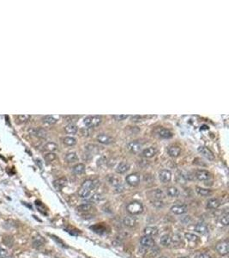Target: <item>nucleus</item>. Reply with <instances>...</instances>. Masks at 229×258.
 <instances>
[{
	"label": "nucleus",
	"mask_w": 229,
	"mask_h": 258,
	"mask_svg": "<svg viewBox=\"0 0 229 258\" xmlns=\"http://www.w3.org/2000/svg\"><path fill=\"white\" fill-rule=\"evenodd\" d=\"M94 187H95V182H93L92 180H89V179L85 180L80 187L79 191H78V195L83 199L88 198L89 196H90Z\"/></svg>",
	"instance_id": "obj_1"
},
{
	"label": "nucleus",
	"mask_w": 229,
	"mask_h": 258,
	"mask_svg": "<svg viewBox=\"0 0 229 258\" xmlns=\"http://www.w3.org/2000/svg\"><path fill=\"white\" fill-rule=\"evenodd\" d=\"M126 211L132 216L138 215L140 213H143V206L139 201H131V202L128 203V205L126 206Z\"/></svg>",
	"instance_id": "obj_2"
},
{
	"label": "nucleus",
	"mask_w": 229,
	"mask_h": 258,
	"mask_svg": "<svg viewBox=\"0 0 229 258\" xmlns=\"http://www.w3.org/2000/svg\"><path fill=\"white\" fill-rule=\"evenodd\" d=\"M83 123H84V125L88 128L97 127L101 123V117L97 116V115L86 117L83 120Z\"/></svg>",
	"instance_id": "obj_3"
},
{
	"label": "nucleus",
	"mask_w": 229,
	"mask_h": 258,
	"mask_svg": "<svg viewBox=\"0 0 229 258\" xmlns=\"http://www.w3.org/2000/svg\"><path fill=\"white\" fill-rule=\"evenodd\" d=\"M126 148H127V150H128L129 152H131V153L136 154V153H139V152L142 151V149H143V144L140 143L139 141H136V140L130 141L127 144Z\"/></svg>",
	"instance_id": "obj_4"
},
{
	"label": "nucleus",
	"mask_w": 229,
	"mask_h": 258,
	"mask_svg": "<svg viewBox=\"0 0 229 258\" xmlns=\"http://www.w3.org/2000/svg\"><path fill=\"white\" fill-rule=\"evenodd\" d=\"M108 182H110L111 185H113V186L115 187L116 191L118 193H121L124 191L125 187H124L122 182H121V181H120L118 177H114V176H110V177H108Z\"/></svg>",
	"instance_id": "obj_5"
},
{
	"label": "nucleus",
	"mask_w": 229,
	"mask_h": 258,
	"mask_svg": "<svg viewBox=\"0 0 229 258\" xmlns=\"http://www.w3.org/2000/svg\"><path fill=\"white\" fill-rule=\"evenodd\" d=\"M215 249L217 252L221 256H226L228 254V241L226 239L223 241H221L216 244Z\"/></svg>",
	"instance_id": "obj_6"
},
{
	"label": "nucleus",
	"mask_w": 229,
	"mask_h": 258,
	"mask_svg": "<svg viewBox=\"0 0 229 258\" xmlns=\"http://www.w3.org/2000/svg\"><path fill=\"white\" fill-rule=\"evenodd\" d=\"M125 181L130 186H132V187L137 186L140 182V176L137 173L130 174V175L125 177Z\"/></svg>",
	"instance_id": "obj_7"
},
{
	"label": "nucleus",
	"mask_w": 229,
	"mask_h": 258,
	"mask_svg": "<svg viewBox=\"0 0 229 258\" xmlns=\"http://www.w3.org/2000/svg\"><path fill=\"white\" fill-rule=\"evenodd\" d=\"M211 173H209L207 170H198L196 172V178L197 180H199L201 182H206L209 181V179L211 178Z\"/></svg>",
	"instance_id": "obj_8"
},
{
	"label": "nucleus",
	"mask_w": 229,
	"mask_h": 258,
	"mask_svg": "<svg viewBox=\"0 0 229 258\" xmlns=\"http://www.w3.org/2000/svg\"><path fill=\"white\" fill-rule=\"evenodd\" d=\"M171 212L177 215H182L187 212V207L184 204H176L171 208Z\"/></svg>",
	"instance_id": "obj_9"
},
{
	"label": "nucleus",
	"mask_w": 229,
	"mask_h": 258,
	"mask_svg": "<svg viewBox=\"0 0 229 258\" xmlns=\"http://www.w3.org/2000/svg\"><path fill=\"white\" fill-rule=\"evenodd\" d=\"M140 243L141 245L145 249L151 248L154 246V238L150 236H143V238L140 239Z\"/></svg>",
	"instance_id": "obj_10"
},
{
	"label": "nucleus",
	"mask_w": 229,
	"mask_h": 258,
	"mask_svg": "<svg viewBox=\"0 0 229 258\" xmlns=\"http://www.w3.org/2000/svg\"><path fill=\"white\" fill-rule=\"evenodd\" d=\"M160 181L163 183H167L172 179V173L167 170H162L159 172Z\"/></svg>",
	"instance_id": "obj_11"
},
{
	"label": "nucleus",
	"mask_w": 229,
	"mask_h": 258,
	"mask_svg": "<svg viewBox=\"0 0 229 258\" xmlns=\"http://www.w3.org/2000/svg\"><path fill=\"white\" fill-rule=\"evenodd\" d=\"M96 139L99 143L104 144V145H109V144L113 142V138L108 135V134H106V133L99 134L98 136L96 137Z\"/></svg>",
	"instance_id": "obj_12"
},
{
	"label": "nucleus",
	"mask_w": 229,
	"mask_h": 258,
	"mask_svg": "<svg viewBox=\"0 0 229 258\" xmlns=\"http://www.w3.org/2000/svg\"><path fill=\"white\" fill-rule=\"evenodd\" d=\"M198 152H199L204 157L208 158L209 160H214V154H213V152H211L209 149H208L207 147L200 146L199 148H198Z\"/></svg>",
	"instance_id": "obj_13"
},
{
	"label": "nucleus",
	"mask_w": 229,
	"mask_h": 258,
	"mask_svg": "<svg viewBox=\"0 0 229 258\" xmlns=\"http://www.w3.org/2000/svg\"><path fill=\"white\" fill-rule=\"evenodd\" d=\"M155 132L158 136L162 138V139H170V138L173 137L172 132L168 129H167V128H158L155 131Z\"/></svg>",
	"instance_id": "obj_14"
},
{
	"label": "nucleus",
	"mask_w": 229,
	"mask_h": 258,
	"mask_svg": "<svg viewBox=\"0 0 229 258\" xmlns=\"http://www.w3.org/2000/svg\"><path fill=\"white\" fill-rule=\"evenodd\" d=\"M194 230L196 232L200 233V234H207L209 232V228L207 226V225L203 222L197 223L195 225Z\"/></svg>",
	"instance_id": "obj_15"
},
{
	"label": "nucleus",
	"mask_w": 229,
	"mask_h": 258,
	"mask_svg": "<svg viewBox=\"0 0 229 258\" xmlns=\"http://www.w3.org/2000/svg\"><path fill=\"white\" fill-rule=\"evenodd\" d=\"M136 218L133 216H127L124 218L123 220V224L125 225L126 227L133 228L136 225Z\"/></svg>",
	"instance_id": "obj_16"
},
{
	"label": "nucleus",
	"mask_w": 229,
	"mask_h": 258,
	"mask_svg": "<svg viewBox=\"0 0 229 258\" xmlns=\"http://www.w3.org/2000/svg\"><path fill=\"white\" fill-rule=\"evenodd\" d=\"M220 205H221V202H220V201L217 198H212V199H209V201H208L206 208H208V209L214 210V209H217V208H219Z\"/></svg>",
	"instance_id": "obj_17"
},
{
	"label": "nucleus",
	"mask_w": 229,
	"mask_h": 258,
	"mask_svg": "<svg viewBox=\"0 0 229 258\" xmlns=\"http://www.w3.org/2000/svg\"><path fill=\"white\" fill-rule=\"evenodd\" d=\"M29 132L31 134H33L36 137H39V138H45L47 136L46 131L42 129V128H33V129H30Z\"/></svg>",
	"instance_id": "obj_18"
},
{
	"label": "nucleus",
	"mask_w": 229,
	"mask_h": 258,
	"mask_svg": "<svg viewBox=\"0 0 229 258\" xmlns=\"http://www.w3.org/2000/svg\"><path fill=\"white\" fill-rule=\"evenodd\" d=\"M156 154V149L154 147H148L145 148L144 150L142 152V155L144 157L147 158H151Z\"/></svg>",
	"instance_id": "obj_19"
},
{
	"label": "nucleus",
	"mask_w": 229,
	"mask_h": 258,
	"mask_svg": "<svg viewBox=\"0 0 229 258\" xmlns=\"http://www.w3.org/2000/svg\"><path fill=\"white\" fill-rule=\"evenodd\" d=\"M160 243L164 247H169L172 243V238L169 234H165L160 239Z\"/></svg>",
	"instance_id": "obj_20"
},
{
	"label": "nucleus",
	"mask_w": 229,
	"mask_h": 258,
	"mask_svg": "<svg viewBox=\"0 0 229 258\" xmlns=\"http://www.w3.org/2000/svg\"><path fill=\"white\" fill-rule=\"evenodd\" d=\"M159 232L158 228L155 226H148L144 229L145 236H150V237H154Z\"/></svg>",
	"instance_id": "obj_21"
},
{
	"label": "nucleus",
	"mask_w": 229,
	"mask_h": 258,
	"mask_svg": "<svg viewBox=\"0 0 229 258\" xmlns=\"http://www.w3.org/2000/svg\"><path fill=\"white\" fill-rule=\"evenodd\" d=\"M130 169V165L128 163L126 162H122L119 163V165L117 166V169H116V171L120 174H125L126 172L129 170Z\"/></svg>",
	"instance_id": "obj_22"
},
{
	"label": "nucleus",
	"mask_w": 229,
	"mask_h": 258,
	"mask_svg": "<svg viewBox=\"0 0 229 258\" xmlns=\"http://www.w3.org/2000/svg\"><path fill=\"white\" fill-rule=\"evenodd\" d=\"M66 182H67V181H66L65 178H59V179L55 180L54 182H53V186H54V187L57 190L60 191L66 185Z\"/></svg>",
	"instance_id": "obj_23"
},
{
	"label": "nucleus",
	"mask_w": 229,
	"mask_h": 258,
	"mask_svg": "<svg viewBox=\"0 0 229 258\" xmlns=\"http://www.w3.org/2000/svg\"><path fill=\"white\" fill-rule=\"evenodd\" d=\"M167 152H168V154H169L171 157H176L180 155V153H181V149H180L179 146H170L169 148H168Z\"/></svg>",
	"instance_id": "obj_24"
},
{
	"label": "nucleus",
	"mask_w": 229,
	"mask_h": 258,
	"mask_svg": "<svg viewBox=\"0 0 229 258\" xmlns=\"http://www.w3.org/2000/svg\"><path fill=\"white\" fill-rule=\"evenodd\" d=\"M92 208H93V206H92L91 203H83V204L78 206L76 208V210L78 212H81V213H88Z\"/></svg>",
	"instance_id": "obj_25"
},
{
	"label": "nucleus",
	"mask_w": 229,
	"mask_h": 258,
	"mask_svg": "<svg viewBox=\"0 0 229 258\" xmlns=\"http://www.w3.org/2000/svg\"><path fill=\"white\" fill-rule=\"evenodd\" d=\"M65 159L67 163H75L78 161V157L76 152H69L65 156Z\"/></svg>",
	"instance_id": "obj_26"
},
{
	"label": "nucleus",
	"mask_w": 229,
	"mask_h": 258,
	"mask_svg": "<svg viewBox=\"0 0 229 258\" xmlns=\"http://www.w3.org/2000/svg\"><path fill=\"white\" fill-rule=\"evenodd\" d=\"M196 192L197 193L201 196L204 197H207V196H210L212 194V191L210 189H207V188H203V187H196Z\"/></svg>",
	"instance_id": "obj_27"
},
{
	"label": "nucleus",
	"mask_w": 229,
	"mask_h": 258,
	"mask_svg": "<svg viewBox=\"0 0 229 258\" xmlns=\"http://www.w3.org/2000/svg\"><path fill=\"white\" fill-rule=\"evenodd\" d=\"M166 193H167V194L169 197H178L179 195V189L175 187H167V190H166Z\"/></svg>",
	"instance_id": "obj_28"
},
{
	"label": "nucleus",
	"mask_w": 229,
	"mask_h": 258,
	"mask_svg": "<svg viewBox=\"0 0 229 258\" xmlns=\"http://www.w3.org/2000/svg\"><path fill=\"white\" fill-rule=\"evenodd\" d=\"M58 120H59V116H53V115H46V116L43 117L42 119L43 122L48 125H53L58 122Z\"/></svg>",
	"instance_id": "obj_29"
},
{
	"label": "nucleus",
	"mask_w": 229,
	"mask_h": 258,
	"mask_svg": "<svg viewBox=\"0 0 229 258\" xmlns=\"http://www.w3.org/2000/svg\"><path fill=\"white\" fill-rule=\"evenodd\" d=\"M152 194H153V196H154L155 200L162 201V200H164L165 197H166V194H164V192H163L161 189H159V188L154 190V191L152 192Z\"/></svg>",
	"instance_id": "obj_30"
},
{
	"label": "nucleus",
	"mask_w": 229,
	"mask_h": 258,
	"mask_svg": "<svg viewBox=\"0 0 229 258\" xmlns=\"http://www.w3.org/2000/svg\"><path fill=\"white\" fill-rule=\"evenodd\" d=\"M72 171L75 175H82L85 171V165L83 163H78L72 168Z\"/></svg>",
	"instance_id": "obj_31"
},
{
	"label": "nucleus",
	"mask_w": 229,
	"mask_h": 258,
	"mask_svg": "<svg viewBox=\"0 0 229 258\" xmlns=\"http://www.w3.org/2000/svg\"><path fill=\"white\" fill-rule=\"evenodd\" d=\"M65 131L66 133L68 134H76L77 132V127L76 125L72 124V123H70L68 124L67 126H65Z\"/></svg>",
	"instance_id": "obj_32"
},
{
	"label": "nucleus",
	"mask_w": 229,
	"mask_h": 258,
	"mask_svg": "<svg viewBox=\"0 0 229 258\" xmlns=\"http://www.w3.org/2000/svg\"><path fill=\"white\" fill-rule=\"evenodd\" d=\"M57 149H58V145L55 144L54 142H48L44 146V150L50 152H54Z\"/></svg>",
	"instance_id": "obj_33"
},
{
	"label": "nucleus",
	"mask_w": 229,
	"mask_h": 258,
	"mask_svg": "<svg viewBox=\"0 0 229 258\" xmlns=\"http://www.w3.org/2000/svg\"><path fill=\"white\" fill-rule=\"evenodd\" d=\"M63 142L64 144L66 145V146H73L76 144V140L75 138L73 137H65L63 139Z\"/></svg>",
	"instance_id": "obj_34"
},
{
	"label": "nucleus",
	"mask_w": 229,
	"mask_h": 258,
	"mask_svg": "<svg viewBox=\"0 0 229 258\" xmlns=\"http://www.w3.org/2000/svg\"><path fill=\"white\" fill-rule=\"evenodd\" d=\"M220 223L224 225V226H227L229 225V214L227 213H223L221 218H220Z\"/></svg>",
	"instance_id": "obj_35"
},
{
	"label": "nucleus",
	"mask_w": 229,
	"mask_h": 258,
	"mask_svg": "<svg viewBox=\"0 0 229 258\" xmlns=\"http://www.w3.org/2000/svg\"><path fill=\"white\" fill-rule=\"evenodd\" d=\"M29 119L30 115H17V116H16V121H17V123H19V124L25 123V122H28Z\"/></svg>",
	"instance_id": "obj_36"
},
{
	"label": "nucleus",
	"mask_w": 229,
	"mask_h": 258,
	"mask_svg": "<svg viewBox=\"0 0 229 258\" xmlns=\"http://www.w3.org/2000/svg\"><path fill=\"white\" fill-rule=\"evenodd\" d=\"M184 238H186V240H188L190 242H197V241H198V237L197 235L193 234V233H185L184 234Z\"/></svg>",
	"instance_id": "obj_37"
},
{
	"label": "nucleus",
	"mask_w": 229,
	"mask_h": 258,
	"mask_svg": "<svg viewBox=\"0 0 229 258\" xmlns=\"http://www.w3.org/2000/svg\"><path fill=\"white\" fill-rule=\"evenodd\" d=\"M172 243H173L175 245H180L182 243V238L181 236L179 234H174L173 237L172 238Z\"/></svg>",
	"instance_id": "obj_38"
},
{
	"label": "nucleus",
	"mask_w": 229,
	"mask_h": 258,
	"mask_svg": "<svg viewBox=\"0 0 229 258\" xmlns=\"http://www.w3.org/2000/svg\"><path fill=\"white\" fill-rule=\"evenodd\" d=\"M56 157H57L56 154L52 153V152H49V153L45 155V160L46 162H52L56 159Z\"/></svg>",
	"instance_id": "obj_39"
},
{
	"label": "nucleus",
	"mask_w": 229,
	"mask_h": 258,
	"mask_svg": "<svg viewBox=\"0 0 229 258\" xmlns=\"http://www.w3.org/2000/svg\"><path fill=\"white\" fill-rule=\"evenodd\" d=\"M102 195L101 194H94L93 195H92V198H91V201H93V202H100V201H102Z\"/></svg>",
	"instance_id": "obj_40"
},
{
	"label": "nucleus",
	"mask_w": 229,
	"mask_h": 258,
	"mask_svg": "<svg viewBox=\"0 0 229 258\" xmlns=\"http://www.w3.org/2000/svg\"><path fill=\"white\" fill-rule=\"evenodd\" d=\"M152 205L154 206V208H158V209H160L164 207V203L162 202L161 201H159V200H155L154 201H152Z\"/></svg>",
	"instance_id": "obj_41"
},
{
	"label": "nucleus",
	"mask_w": 229,
	"mask_h": 258,
	"mask_svg": "<svg viewBox=\"0 0 229 258\" xmlns=\"http://www.w3.org/2000/svg\"><path fill=\"white\" fill-rule=\"evenodd\" d=\"M113 118H114L116 121L118 122H121V121H124L125 119L127 118V115H113Z\"/></svg>",
	"instance_id": "obj_42"
},
{
	"label": "nucleus",
	"mask_w": 229,
	"mask_h": 258,
	"mask_svg": "<svg viewBox=\"0 0 229 258\" xmlns=\"http://www.w3.org/2000/svg\"><path fill=\"white\" fill-rule=\"evenodd\" d=\"M8 255H10V254H9V252H8L6 249L0 247V258L6 256H8Z\"/></svg>",
	"instance_id": "obj_43"
},
{
	"label": "nucleus",
	"mask_w": 229,
	"mask_h": 258,
	"mask_svg": "<svg viewBox=\"0 0 229 258\" xmlns=\"http://www.w3.org/2000/svg\"><path fill=\"white\" fill-rule=\"evenodd\" d=\"M195 258H211V256L209 253L204 252V253H201L199 255H197Z\"/></svg>",
	"instance_id": "obj_44"
},
{
	"label": "nucleus",
	"mask_w": 229,
	"mask_h": 258,
	"mask_svg": "<svg viewBox=\"0 0 229 258\" xmlns=\"http://www.w3.org/2000/svg\"><path fill=\"white\" fill-rule=\"evenodd\" d=\"M141 120H142V117L139 116V115H133V116H131V122H141Z\"/></svg>",
	"instance_id": "obj_45"
},
{
	"label": "nucleus",
	"mask_w": 229,
	"mask_h": 258,
	"mask_svg": "<svg viewBox=\"0 0 229 258\" xmlns=\"http://www.w3.org/2000/svg\"><path fill=\"white\" fill-rule=\"evenodd\" d=\"M42 245H43V243L40 242V240H35L34 242V247H35V248H40Z\"/></svg>",
	"instance_id": "obj_46"
},
{
	"label": "nucleus",
	"mask_w": 229,
	"mask_h": 258,
	"mask_svg": "<svg viewBox=\"0 0 229 258\" xmlns=\"http://www.w3.org/2000/svg\"><path fill=\"white\" fill-rule=\"evenodd\" d=\"M2 258H14L11 255H8V256H4V257Z\"/></svg>",
	"instance_id": "obj_47"
},
{
	"label": "nucleus",
	"mask_w": 229,
	"mask_h": 258,
	"mask_svg": "<svg viewBox=\"0 0 229 258\" xmlns=\"http://www.w3.org/2000/svg\"><path fill=\"white\" fill-rule=\"evenodd\" d=\"M158 258H167V256H160Z\"/></svg>",
	"instance_id": "obj_48"
},
{
	"label": "nucleus",
	"mask_w": 229,
	"mask_h": 258,
	"mask_svg": "<svg viewBox=\"0 0 229 258\" xmlns=\"http://www.w3.org/2000/svg\"><path fill=\"white\" fill-rule=\"evenodd\" d=\"M179 258H189L188 256H182V257H179Z\"/></svg>",
	"instance_id": "obj_49"
},
{
	"label": "nucleus",
	"mask_w": 229,
	"mask_h": 258,
	"mask_svg": "<svg viewBox=\"0 0 229 258\" xmlns=\"http://www.w3.org/2000/svg\"><path fill=\"white\" fill-rule=\"evenodd\" d=\"M55 258H58V257H55Z\"/></svg>",
	"instance_id": "obj_50"
}]
</instances>
